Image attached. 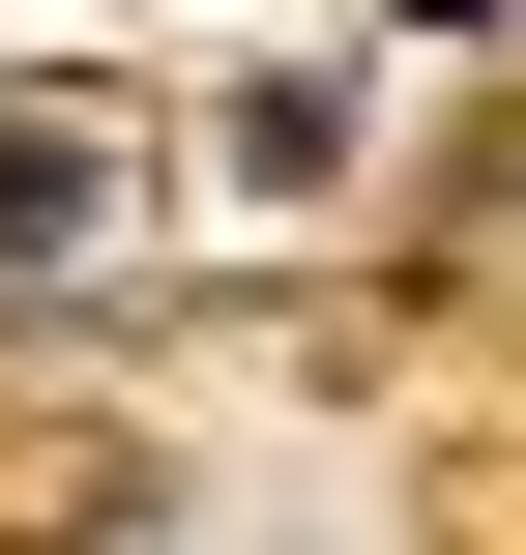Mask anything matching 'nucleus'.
Returning a JSON list of instances; mask_svg holds the SVG:
<instances>
[{"mask_svg": "<svg viewBox=\"0 0 526 555\" xmlns=\"http://www.w3.org/2000/svg\"><path fill=\"white\" fill-rule=\"evenodd\" d=\"M410 29H498V0H410Z\"/></svg>", "mask_w": 526, "mask_h": 555, "instance_id": "f257e3e1", "label": "nucleus"}]
</instances>
